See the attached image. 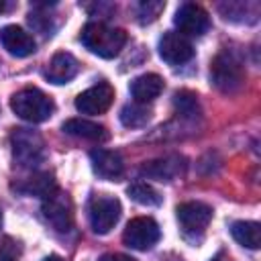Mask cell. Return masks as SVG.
<instances>
[{
	"label": "cell",
	"instance_id": "6da1fadb",
	"mask_svg": "<svg viewBox=\"0 0 261 261\" xmlns=\"http://www.w3.org/2000/svg\"><path fill=\"white\" fill-rule=\"evenodd\" d=\"M82 43L94 55L104 57V59H112L124 47L126 33L122 29L108 27L104 22H88L82 31Z\"/></svg>",
	"mask_w": 261,
	"mask_h": 261
},
{
	"label": "cell",
	"instance_id": "7a4b0ae2",
	"mask_svg": "<svg viewBox=\"0 0 261 261\" xmlns=\"http://www.w3.org/2000/svg\"><path fill=\"white\" fill-rule=\"evenodd\" d=\"M210 82L222 94H234L245 84V67L234 51L222 49L210 63Z\"/></svg>",
	"mask_w": 261,
	"mask_h": 261
},
{
	"label": "cell",
	"instance_id": "3957f363",
	"mask_svg": "<svg viewBox=\"0 0 261 261\" xmlns=\"http://www.w3.org/2000/svg\"><path fill=\"white\" fill-rule=\"evenodd\" d=\"M10 108L18 118L33 122V124L47 120L55 112V104H53L51 96H47L39 88H24V90L16 92L10 98Z\"/></svg>",
	"mask_w": 261,
	"mask_h": 261
},
{
	"label": "cell",
	"instance_id": "277c9868",
	"mask_svg": "<svg viewBox=\"0 0 261 261\" xmlns=\"http://www.w3.org/2000/svg\"><path fill=\"white\" fill-rule=\"evenodd\" d=\"M10 145H12V159H14V163H18L24 169L37 167L47 157L45 141H43V137L37 130L12 128Z\"/></svg>",
	"mask_w": 261,
	"mask_h": 261
},
{
	"label": "cell",
	"instance_id": "5b68a950",
	"mask_svg": "<svg viewBox=\"0 0 261 261\" xmlns=\"http://www.w3.org/2000/svg\"><path fill=\"white\" fill-rule=\"evenodd\" d=\"M120 212H122V206L114 196H106V194L94 196L88 204V218H90L92 230L96 234L110 232L118 222Z\"/></svg>",
	"mask_w": 261,
	"mask_h": 261
},
{
	"label": "cell",
	"instance_id": "8992f818",
	"mask_svg": "<svg viewBox=\"0 0 261 261\" xmlns=\"http://www.w3.org/2000/svg\"><path fill=\"white\" fill-rule=\"evenodd\" d=\"M43 216L59 232H67L73 224V204L67 192L55 188L49 196L43 198Z\"/></svg>",
	"mask_w": 261,
	"mask_h": 261
},
{
	"label": "cell",
	"instance_id": "52a82bcc",
	"mask_svg": "<svg viewBox=\"0 0 261 261\" xmlns=\"http://www.w3.org/2000/svg\"><path fill=\"white\" fill-rule=\"evenodd\" d=\"M159 237H161L159 224L149 216H137V218L128 220V224L122 232L124 245L135 251H149L159 241Z\"/></svg>",
	"mask_w": 261,
	"mask_h": 261
},
{
	"label": "cell",
	"instance_id": "ba28073f",
	"mask_svg": "<svg viewBox=\"0 0 261 261\" xmlns=\"http://www.w3.org/2000/svg\"><path fill=\"white\" fill-rule=\"evenodd\" d=\"M173 22L179 29V35H190V37H202L210 29L208 12L200 4H194V2L179 4L173 16Z\"/></svg>",
	"mask_w": 261,
	"mask_h": 261
},
{
	"label": "cell",
	"instance_id": "9c48e42d",
	"mask_svg": "<svg viewBox=\"0 0 261 261\" xmlns=\"http://www.w3.org/2000/svg\"><path fill=\"white\" fill-rule=\"evenodd\" d=\"M175 212L177 222L186 234H202L212 220V208L204 202H184Z\"/></svg>",
	"mask_w": 261,
	"mask_h": 261
},
{
	"label": "cell",
	"instance_id": "30bf717a",
	"mask_svg": "<svg viewBox=\"0 0 261 261\" xmlns=\"http://www.w3.org/2000/svg\"><path fill=\"white\" fill-rule=\"evenodd\" d=\"M114 100V90L110 84L100 82L88 90H84L82 94H77L75 98V108L82 114H104L110 104Z\"/></svg>",
	"mask_w": 261,
	"mask_h": 261
},
{
	"label": "cell",
	"instance_id": "8fae6325",
	"mask_svg": "<svg viewBox=\"0 0 261 261\" xmlns=\"http://www.w3.org/2000/svg\"><path fill=\"white\" fill-rule=\"evenodd\" d=\"M139 171L141 175L157 181H173L186 173V159L181 155H167L161 159L145 161Z\"/></svg>",
	"mask_w": 261,
	"mask_h": 261
},
{
	"label": "cell",
	"instance_id": "7c38bea8",
	"mask_svg": "<svg viewBox=\"0 0 261 261\" xmlns=\"http://www.w3.org/2000/svg\"><path fill=\"white\" fill-rule=\"evenodd\" d=\"M159 55L169 65H181V63L192 59L194 49H192V43L184 35L167 31L159 39Z\"/></svg>",
	"mask_w": 261,
	"mask_h": 261
},
{
	"label": "cell",
	"instance_id": "4fadbf2b",
	"mask_svg": "<svg viewBox=\"0 0 261 261\" xmlns=\"http://www.w3.org/2000/svg\"><path fill=\"white\" fill-rule=\"evenodd\" d=\"M92 169L102 179H118L124 171V161L118 151L112 149H94L90 151Z\"/></svg>",
	"mask_w": 261,
	"mask_h": 261
},
{
	"label": "cell",
	"instance_id": "5bb4252c",
	"mask_svg": "<svg viewBox=\"0 0 261 261\" xmlns=\"http://www.w3.org/2000/svg\"><path fill=\"white\" fill-rule=\"evenodd\" d=\"M0 43L14 57H29V55L35 53L33 35H29L24 29H20L16 24H6L0 31Z\"/></svg>",
	"mask_w": 261,
	"mask_h": 261
},
{
	"label": "cell",
	"instance_id": "9a60e30c",
	"mask_svg": "<svg viewBox=\"0 0 261 261\" xmlns=\"http://www.w3.org/2000/svg\"><path fill=\"white\" fill-rule=\"evenodd\" d=\"M77 71H80L77 59L67 51H59L49 59L45 67V77L51 84H67L77 75Z\"/></svg>",
	"mask_w": 261,
	"mask_h": 261
},
{
	"label": "cell",
	"instance_id": "2e32d148",
	"mask_svg": "<svg viewBox=\"0 0 261 261\" xmlns=\"http://www.w3.org/2000/svg\"><path fill=\"white\" fill-rule=\"evenodd\" d=\"M163 77L157 73H143L130 82V96L137 104L153 102L163 92Z\"/></svg>",
	"mask_w": 261,
	"mask_h": 261
},
{
	"label": "cell",
	"instance_id": "e0dca14e",
	"mask_svg": "<svg viewBox=\"0 0 261 261\" xmlns=\"http://www.w3.org/2000/svg\"><path fill=\"white\" fill-rule=\"evenodd\" d=\"M63 133L71 135V137H77V139H86V141H94V143H102L108 139V130L98 124V122H92L88 118H69L61 124Z\"/></svg>",
	"mask_w": 261,
	"mask_h": 261
},
{
	"label": "cell",
	"instance_id": "ac0fdd59",
	"mask_svg": "<svg viewBox=\"0 0 261 261\" xmlns=\"http://www.w3.org/2000/svg\"><path fill=\"white\" fill-rule=\"evenodd\" d=\"M220 14L230 22H255L259 16V4L257 2H243V0H230L218 4Z\"/></svg>",
	"mask_w": 261,
	"mask_h": 261
},
{
	"label": "cell",
	"instance_id": "d6986e66",
	"mask_svg": "<svg viewBox=\"0 0 261 261\" xmlns=\"http://www.w3.org/2000/svg\"><path fill=\"white\" fill-rule=\"evenodd\" d=\"M230 234L247 249H259L261 245V226L255 220H234L230 224Z\"/></svg>",
	"mask_w": 261,
	"mask_h": 261
},
{
	"label": "cell",
	"instance_id": "ffe728a7",
	"mask_svg": "<svg viewBox=\"0 0 261 261\" xmlns=\"http://www.w3.org/2000/svg\"><path fill=\"white\" fill-rule=\"evenodd\" d=\"M55 188H57V186H55V179H53V175H51L49 171H37V173H33L31 177H27L22 184L16 186L18 192L29 194V196H39V198L49 196Z\"/></svg>",
	"mask_w": 261,
	"mask_h": 261
},
{
	"label": "cell",
	"instance_id": "44dd1931",
	"mask_svg": "<svg viewBox=\"0 0 261 261\" xmlns=\"http://www.w3.org/2000/svg\"><path fill=\"white\" fill-rule=\"evenodd\" d=\"M151 120V108H147V104H126L120 110V122L128 128H139L145 126Z\"/></svg>",
	"mask_w": 261,
	"mask_h": 261
},
{
	"label": "cell",
	"instance_id": "7402d4cb",
	"mask_svg": "<svg viewBox=\"0 0 261 261\" xmlns=\"http://www.w3.org/2000/svg\"><path fill=\"white\" fill-rule=\"evenodd\" d=\"M126 194H128V198L133 200V202H137V204H141V206H159L161 204V196H159V192L155 190V188H151L149 184H145V181H135V184H130L128 188H126Z\"/></svg>",
	"mask_w": 261,
	"mask_h": 261
},
{
	"label": "cell",
	"instance_id": "603a6c76",
	"mask_svg": "<svg viewBox=\"0 0 261 261\" xmlns=\"http://www.w3.org/2000/svg\"><path fill=\"white\" fill-rule=\"evenodd\" d=\"M173 104L175 108L179 110L181 116H188V118H196L200 116V102H198V96L190 90H181L173 96Z\"/></svg>",
	"mask_w": 261,
	"mask_h": 261
},
{
	"label": "cell",
	"instance_id": "cb8c5ba5",
	"mask_svg": "<svg viewBox=\"0 0 261 261\" xmlns=\"http://www.w3.org/2000/svg\"><path fill=\"white\" fill-rule=\"evenodd\" d=\"M165 8V2H159V0H147V2H139L137 4V16H139V22H151L159 16V12Z\"/></svg>",
	"mask_w": 261,
	"mask_h": 261
},
{
	"label": "cell",
	"instance_id": "d4e9b609",
	"mask_svg": "<svg viewBox=\"0 0 261 261\" xmlns=\"http://www.w3.org/2000/svg\"><path fill=\"white\" fill-rule=\"evenodd\" d=\"M16 259H18V245L10 237L2 239V243H0V261H16Z\"/></svg>",
	"mask_w": 261,
	"mask_h": 261
},
{
	"label": "cell",
	"instance_id": "484cf974",
	"mask_svg": "<svg viewBox=\"0 0 261 261\" xmlns=\"http://www.w3.org/2000/svg\"><path fill=\"white\" fill-rule=\"evenodd\" d=\"M98 261H135V259L128 255H122V253H104Z\"/></svg>",
	"mask_w": 261,
	"mask_h": 261
},
{
	"label": "cell",
	"instance_id": "4316f807",
	"mask_svg": "<svg viewBox=\"0 0 261 261\" xmlns=\"http://www.w3.org/2000/svg\"><path fill=\"white\" fill-rule=\"evenodd\" d=\"M43 261H63V259H61L59 255H49V257H45Z\"/></svg>",
	"mask_w": 261,
	"mask_h": 261
},
{
	"label": "cell",
	"instance_id": "83f0119b",
	"mask_svg": "<svg viewBox=\"0 0 261 261\" xmlns=\"http://www.w3.org/2000/svg\"><path fill=\"white\" fill-rule=\"evenodd\" d=\"M210 261H230V259H226V257L220 253V255H216V257H214V259H210Z\"/></svg>",
	"mask_w": 261,
	"mask_h": 261
},
{
	"label": "cell",
	"instance_id": "f1b7e54d",
	"mask_svg": "<svg viewBox=\"0 0 261 261\" xmlns=\"http://www.w3.org/2000/svg\"><path fill=\"white\" fill-rule=\"evenodd\" d=\"M4 10H6V4H4V2H2V0H0V14H2V12H4Z\"/></svg>",
	"mask_w": 261,
	"mask_h": 261
},
{
	"label": "cell",
	"instance_id": "f546056e",
	"mask_svg": "<svg viewBox=\"0 0 261 261\" xmlns=\"http://www.w3.org/2000/svg\"><path fill=\"white\" fill-rule=\"evenodd\" d=\"M0 222H2V214H0Z\"/></svg>",
	"mask_w": 261,
	"mask_h": 261
}]
</instances>
